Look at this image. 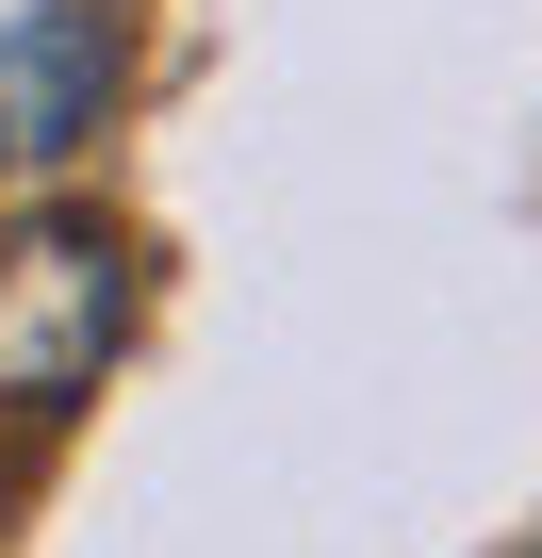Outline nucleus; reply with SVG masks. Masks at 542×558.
Here are the masks:
<instances>
[{
  "mask_svg": "<svg viewBox=\"0 0 542 558\" xmlns=\"http://www.w3.org/2000/svg\"><path fill=\"white\" fill-rule=\"evenodd\" d=\"M132 329V246L99 214H50L0 246V411H67Z\"/></svg>",
  "mask_w": 542,
  "mask_h": 558,
  "instance_id": "f257e3e1",
  "label": "nucleus"
},
{
  "mask_svg": "<svg viewBox=\"0 0 542 558\" xmlns=\"http://www.w3.org/2000/svg\"><path fill=\"white\" fill-rule=\"evenodd\" d=\"M99 83H116L99 17H50V0H34V17L0 34V165H50V148H83Z\"/></svg>",
  "mask_w": 542,
  "mask_h": 558,
  "instance_id": "f03ea898",
  "label": "nucleus"
}]
</instances>
